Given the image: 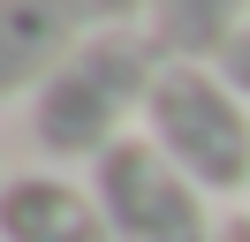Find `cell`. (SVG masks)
<instances>
[{"label":"cell","mask_w":250,"mask_h":242,"mask_svg":"<svg viewBox=\"0 0 250 242\" xmlns=\"http://www.w3.org/2000/svg\"><path fill=\"white\" fill-rule=\"evenodd\" d=\"M159 45L144 30H91L61 68L46 76V91L31 99V136L53 159H99L129 136V121H144V99L159 83Z\"/></svg>","instance_id":"cell-1"},{"label":"cell","mask_w":250,"mask_h":242,"mask_svg":"<svg viewBox=\"0 0 250 242\" xmlns=\"http://www.w3.org/2000/svg\"><path fill=\"white\" fill-rule=\"evenodd\" d=\"M83 15H91V30H144L152 0H83Z\"/></svg>","instance_id":"cell-7"},{"label":"cell","mask_w":250,"mask_h":242,"mask_svg":"<svg viewBox=\"0 0 250 242\" xmlns=\"http://www.w3.org/2000/svg\"><path fill=\"white\" fill-rule=\"evenodd\" d=\"M91 38L83 0H0V106L38 99L46 76Z\"/></svg>","instance_id":"cell-4"},{"label":"cell","mask_w":250,"mask_h":242,"mask_svg":"<svg viewBox=\"0 0 250 242\" xmlns=\"http://www.w3.org/2000/svg\"><path fill=\"white\" fill-rule=\"evenodd\" d=\"M0 189H8V182H0Z\"/></svg>","instance_id":"cell-10"},{"label":"cell","mask_w":250,"mask_h":242,"mask_svg":"<svg viewBox=\"0 0 250 242\" xmlns=\"http://www.w3.org/2000/svg\"><path fill=\"white\" fill-rule=\"evenodd\" d=\"M144 136L205 197L250 189V99L205 60H167L144 99Z\"/></svg>","instance_id":"cell-2"},{"label":"cell","mask_w":250,"mask_h":242,"mask_svg":"<svg viewBox=\"0 0 250 242\" xmlns=\"http://www.w3.org/2000/svg\"><path fill=\"white\" fill-rule=\"evenodd\" d=\"M243 30H250V0H152L144 15V38L159 45V60H205V68Z\"/></svg>","instance_id":"cell-6"},{"label":"cell","mask_w":250,"mask_h":242,"mask_svg":"<svg viewBox=\"0 0 250 242\" xmlns=\"http://www.w3.org/2000/svg\"><path fill=\"white\" fill-rule=\"evenodd\" d=\"M0 242H114V227L91 182L38 166V174H8V189H0Z\"/></svg>","instance_id":"cell-5"},{"label":"cell","mask_w":250,"mask_h":242,"mask_svg":"<svg viewBox=\"0 0 250 242\" xmlns=\"http://www.w3.org/2000/svg\"><path fill=\"white\" fill-rule=\"evenodd\" d=\"M243 197H250V189H243Z\"/></svg>","instance_id":"cell-11"},{"label":"cell","mask_w":250,"mask_h":242,"mask_svg":"<svg viewBox=\"0 0 250 242\" xmlns=\"http://www.w3.org/2000/svg\"><path fill=\"white\" fill-rule=\"evenodd\" d=\"M91 197L106 212L114 242H220L212 197L152 136H122L114 151H99L91 159Z\"/></svg>","instance_id":"cell-3"},{"label":"cell","mask_w":250,"mask_h":242,"mask_svg":"<svg viewBox=\"0 0 250 242\" xmlns=\"http://www.w3.org/2000/svg\"><path fill=\"white\" fill-rule=\"evenodd\" d=\"M212 68H220V76H228V83H235V91H243V99H250V30H243V38H235L228 53L212 60Z\"/></svg>","instance_id":"cell-8"},{"label":"cell","mask_w":250,"mask_h":242,"mask_svg":"<svg viewBox=\"0 0 250 242\" xmlns=\"http://www.w3.org/2000/svg\"><path fill=\"white\" fill-rule=\"evenodd\" d=\"M220 242H250V212H235V220H220Z\"/></svg>","instance_id":"cell-9"}]
</instances>
